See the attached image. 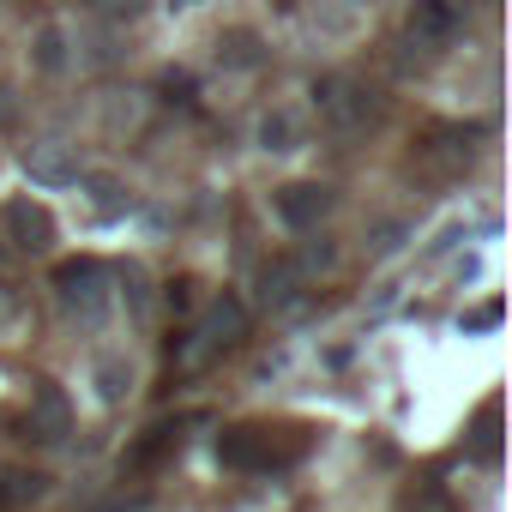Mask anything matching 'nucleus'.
Wrapping results in <instances>:
<instances>
[{
	"label": "nucleus",
	"instance_id": "f257e3e1",
	"mask_svg": "<svg viewBox=\"0 0 512 512\" xmlns=\"http://www.w3.org/2000/svg\"><path fill=\"white\" fill-rule=\"evenodd\" d=\"M470 25V0H410V13L398 25V67L428 73L434 61L452 55V43Z\"/></svg>",
	"mask_w": 512,
	"mask_h": 512
},
{
	"label": "nucleus",
	"instance_id": "f03ea898",
	"mask_svg": "<svg viewBox=\"0 0 512 512\" xmlns=\"http://www.w3.org/2000/svg\"><path fill=\"white\" fill-rule=\"evenodd\" d=\"M247 326H253V308H247L241 296H229V290H223V296H211V302H205V314L187 326V338H175L169 368H175V374H199V368H211L217 356L241 350Z\"/></svg>",
	"mask_w": 512,
	"mask_h": 512
},
{
	"label": "nucleus",
	"instance_id": "7ed1b4c3",
	"mask_svg": "<svg viewBox=\"0 0 512 512\" xmlns=\"http://www.w3.org/2000/svg\"><path fill=\"white\" fill-rule=\"evenodd\" d=\"M308 452L302 428H266V422H235L217 434V464L223 470H290Z\"/></svg>",
	"mask_w": 512,
	"mask_h": 512
},
{
	"label": "nucleus",
	"instance_id": "20e7f679",
	"mask_svg": "<svg viewBox=\"0 0 512 512\" xmlns=\"http://www.w3.org/2000/svg\"><path fill=\"white\" fill-rule=\"evenodd\" d=\"M380 91L356 73H320L314 79V115L332 139H362L368 127H380Z\"/></svg>",
	"mask_w": 512,
	"mask_h": 512
},
{
	"label": "nucleus",
	"instance_id": "39448f33",
	"mask_svg": "<svg viewBox=\"0 0 512 512\" xmlns=\"http://www.w3.org/2000/svg\"><path fill=\"white\" fill-rule=\"evenodd\" d=\"M55 308L79 332H103V320L115 308V272L103 260H67V266H55Z\"/></svg>",
	"mask_w": 512,
	"mask_h": 512
},
{
	"label": "nucleus",
	"instance_id": "423d86ee",
	"mask_svg": "<svg viewBox=\"0 0 512 512\" xmlns=\"http://www.w3.org/2000/svg\"><path fill=\"white\" fill-rule=\"evenodd\" d=\"M19 169L31 175V187H73L79 175H85V163H79V145L73 139H61V133H37V139H25L19 145Z\"/></svg>",
	"mask_w": 512,
	"mask_h": 512
},
{
	"label": "nucleus",
	"instance_id": "0eeeda50",
	"mask_svg": "<svg viewBox=\"0 0 512 512\" xmlns=\"http://www.w3.org/2000/svg\"><path fill=\"white\" fill-rule=\"evenodd\" d=\"M272 211L290 235H308V229H326V217L338 211V193L326 181H290L272 193Z\"/></svg>",
	"mask_w": 512,
	"mask_h": 512
},
{
	"label": "nucleus",
	"instance_id": "6e6552de",
	"mask_svg": "<svg viewBox=\"0 0 512 512\" xmlns=\"http://www.w3.org/2000/svg\"><path fill=\"white\" fill-rule=\"evenodd\" d=\"M0 235L13 241V253H31V260H37V253L55 247V211L43 199H31V193L7 199V205H0Z\"/></svg>",
	"mask_w": 512,
	"mask_h": 512
},
{
	"label": "nucleus",
	"instance_id": "1a4fd4ad",
	"mask_svg": "<svg viewBox=\"0 0 512 512\" xmlns=\"http://www.w3.org/2000/svg\"><path fill=\"white\" fill-rule=\"evenodd\" d=\"M31 67L43 79H73L79 73V49H73V19H49L31 31Z\"/></svg>",
	"mask_w": 512,
	"mask_h": 512
},
{
	"label": "nucleus",
	"instance_id": "9d476101",
	"mask_svg": "<svg viewBox=\"0 0 512 512\" xmlns=\"http://www.w3.org/2000/svg\"><path fill=\"white\" fill-rule=\"evenodd\" d=\"M253 145H260L266 157H290V151H302V145H308V115L290 109V103H272L260 121H253Z\"/></svg>",
	"mask_w": 512,
	"mask_h": 512
},
{
	"label": "nucleus",
	"instance_id": "9b49d317",
	"mask_svg": "<svg viewBox=\"0 0 512 512\" xmlns=\"http://www.w3.org/2000/svg\"><path fill=\"white\" fill-rule=\"evenodd\" d=\"M302 278H296V266L290 260H266L260 272H253V308H266V314H290L296 302H302Z\"/></svg>",
	"mask_w": 512,
	"mask_h": 512
},
{
	"label": "nucleus",
	"instance_id": "f8f14e48",
	"mask_svg": "<svg viewBox=\"0 0 512 512\" xmlns=\"http://www.w3.org/2000/svg\"><path fill=\"white\" fill-rule=\"evenodd\" d=\"M308 25L326 43H356L368 25V0H308Z\"/></svg>",
	"mask_w": 512,
	"mask_h": 512
},
{
	"label": "nucleus",
	"instance_id": "ddd939ff",
	"mask_svg": "<svg viewBox=\"0 0 512 512\" xmlns=\"http://www.w3.org/2000/svg\"><path fill=\"white\" fill-rule=\"evenodd\" d=\"M37 440H67L73 434V404H67V392L55 386V380H37L31 386V422H25Z\"/></svg>",
	"mask_w": 512,
	"mask_h": 512
},
{
	"label": "nucleus",
	"instance_id": "4468645a",
	"mask_svg": "<svg viewBox=\"0 0 512 512\" xmlns=\"http://www.w3.org/2000/svg\"><path fill=\"white\" fill-rule=\"evenodd\" d=\"M73 187L85 193L91 217H103V223H115V217H127V211H133V187H127L121 175H109V169H85Z\"/></svg>",
	"mask_w": 512,
	"mask_h": 512
},
{
	"label": "nucleus",
	"instance_id": "2eb2a0df",
	"mask_svg": "<svg viewBox=\"0 0 512 512\" xmlns=\"http://www.w3.org/2000/svg\"><path fill=\"white\" fill-rule=\"evenodd\" d=\"M290 266H296V278H302V284H320V278H332V272L344 266V247H338L326 229H308V235H302V247L290 253Z\"/></svg>",
	"mask_w": 512,
	"mask_h": 512
},
{
	"label": "nucleus",
	"instance_id": "dca6fc26",
	"mask_svg": "<svg viewBox=\"0 0 512 512\" xmlns=\"http://www.w3.org/2000/svg\"><path fill=\"white\" fill-rule=\"evenodd\" d=\"M175 452H181V422H157V428H145V434L127 446L121 470H157V464L175 458Z\"/></svg>",
	"mask_w": 512,
	"mask_h": 512
},
{
	"label": "nucleus",
	"instance_id": "f3484780",
	"mask_svg": "<svg viewBox=\"0 0 512 512\" xmlns=\"http://www.w3.org/2000/svg\"><path fill=\"white\" fill-rule=\"evenodd\" d=\"M115 302H127V314L145 326V320H151V278H145L139 266H121V272H115Z\"/></svg>",
	"mask_w": 512,
	"mask_h": 512
},
{
	"label": "nucleus",
	"instance_id": "a211bd4d",
	"mask_svg": "<svg viewBox=\"0 0 512 512\" xmlns=\"http://www.w3.org/2000/svg\"><path fill=\"white\" fill-rule=\"evenodd\" d=\"M91 386H97V398H103V404H121V398H127V386H133V368H127V356H97V368H91Z\"/></svg>",
	"mask_w": 512,
	"mask_h": 512
},
{
	"label": "nucleus",
	"instance_id": "6ab92c4d",
	"mask_svg": "<svg viewBox=\"0 0 512 512\" xmlns=\"http://www.w3.org/2000/svg\"><path fill=\"white\" fill-rule=\"evenodd\" d=\"M43 494H49V476H37V470H7L0 476V506H31Z\"/></svg>",
	"mask_w": 512,
	"mask_h": 512
},
{
	"label": "nucleus",
	"instance_id": "aec40b11",
	"mask_svg": "<svg viewBox=\"0 0 512 512\" xmlns=\"http://www.w3.org/2000/svg\"><path fill=\"white\" fill-rule=\"evenodd\" d=\"M85 19H103V25H139L151 13V0H79Z\"/></svg>",
	"mask_w": 512,
	"mask_h": 512
},
{
	"label": "nucleus",
	"instance_id": "412c9836",
	"mask_svg": "<svg viewBox=\"0 0 512 512\" xmlns=\"http://www.w3.org/2000/svg\"><path fill=\"white\" fill-rule=\"evenodd\" d=\"M217 49H223V61H229V67H241V73H253V67L266 61V49H260V37H253V31H229Z\"/></svg>",
	"mask_w": 512,
	"mask_h": 512
},
{
	"label": "nucleus",
	"instance_id": "4be33fe9",
	"mask_svg": "<svg viewBox=\"0 0 512 512\" xmlns=\"http://www.w3.org/2000/svg\"><path fill=\"white\" fill-rule=\"evenodd\" d=\"M145 115H151L145 91H115L109 97V127H145Z\"/></svg>",
	"mask_w": 512,
	"mask_h": 512
},
{
	"label": "nucleus",
	"instance_id": "5701e85b",
	"mask_svg": "<svg viewBox=\"0 0 512 512\" xmlns=\"http://www.w3.org/2000/svg\"><path fill=\"white\" fill-rule=\"evenodd\" d=\"M476 458L500 464V404H482V416H476Z\"/></svg>",
	"mask_w": 512,
	"mask_h": 512
},
{
	"label": "nucleus",
	"instance_id": "b1692460",
	"mask_svg": "<svg viewBox=\"0 0 512 512\" xmlns=\"http://www.w3.org/2000/svg\"><path fill=\"white\" fill-rule=\"evenodd\" d=\"M488 326H500V302H482L476 314H464V332H488Z\"/></svg>",
	"mask_w": 512,
	"mask_h": 512
},
{
	"label": "nucleus",
	"instance_id": "393cba45",
	"mask_svg": "<svg viewBox=\"0 0 512 512\" xmlns=\"http://www.w3.org/2000/svg\"><path fill=\"white\" fill-rule=\"evenodd\" d=\"M91 512H145V494H115V500H103V506H91Z\"/></svg>",
	"mask_w": 512,
	"mask_h": 512
},
{
	"label": "nucleus",
	"instance_id": "a878e982",
	"mask_svg": "<svg viewBox=\"0 0 512 512\" xmlns=\"http://www.w3.org/2000/svg\"><path fill=\"white\" fill-rule=\"evenodd\" d=\"M13 115H19V97H13L7 79H0V127H13Z\"/></svg>",
	"mask_w": 512,
	"mask_h": 512
},
{
	"label": "nucleus",
	"instance_id": "bb28decb",
	"mask_svg": "<svg viewBox=\"0 0 512 512\" xmlns=\"http://www.w3.org/2000/svg\"><path fill=\"white\" fill-rule=\"evenodd\" d=\"M13 314H19V290H13V284H7V278H0V326H7V320H13Z\"/></svg>",
	"mask_w": 512,
	"mask_h": 512
},
{
	"label": "nucleus",
	"instance_id": "cd10ccee",
	"mask_svg": "<svg viewBox=\"0 0 512 512\" xmlns=\"http://www.w3.org/2000/svg\"><path fill=\"white\" fill-rule=\"evenodd\" d=\"M175 13H199V7H211V0H169Z\"/></svg>",
	"mask_w": 512,
	"mask_h": 512
},
{
	"label": "nucleus",
	"instance_id": "c85d7f7f",
	"mask_svg": "<svg viewBox=\"0 0 512 512\" xmlns=\"http://www.w3.org/2000/svg\"><path fill=\"white\" fill-rule=\"evenodd\" d=\"M368 7H374V0H368Z\"/></svg>",
	"mask_w": 512,
	"mask_h": 512
}]
</instances>
